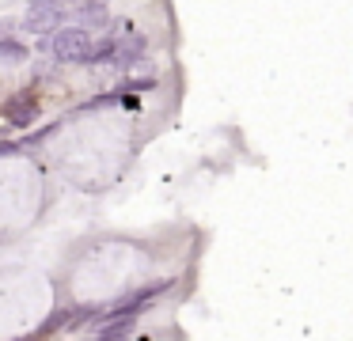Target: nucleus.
Listing matches in <instances>:
<instances>
[{"mask_svg": "<svg viewBox=\"0 0 353 341\" xmlns=\"http://www.w3.org/2000/svg\"><path fill=\"white\" fill-rule=\"evenodd\" d=\"M171 288V280H156V285H145V288H133V292H125V296H118L114 300V307L107 311L110 318H137L145 307H152L156 300H160L163 292Z\"/></svg>", "mask_w": 353, "mask_h": 341, "instance_id": "7ed1b4c3", "label": "nucleus"}, {"mask_svg": "<svg viewBox=\"0 0 353 341\" xmlns=\"http://www.w3.org/2000/svg\"><path fill=\"white\" fill-rule=\"evenodd\" d=\"M0 34H8V27H4V23H0Z\"/></svg>", "mask_w": 353, "mask_h": 341, "instance_id": "4468645a", "label": "nucleus"}, {"mask_svg": "<svg viewBox=\"0 0 353 341\" xmlns=\"http://www.w3.org/2000/svg\"><path fill=\"white\" fill-rule=\"evenodd\" d=\"M27 57H31V53H27V45L19 42V38L0 34V65H23Z\"/></svg>", "mask_w": 353, "mask_h": 341, "instance_id": "6e6552de", "label": "nucleus"}, {"mask_svg": "<svg viewBox=\"0 0 353 341\" xmlns=\"http://www.w3.org/2000/svg\"><path fill=\"white\" fill-rule=\"evenodd\" d=\"M152 87H156V76H141V80H122V87H118V91L137 95V91H152Z\"/></svg>", "mask_w": 353, "mask_h": 341, "instance_id": "9d476101", "label": "nucleus"}, {"mask_svg": "<svg viewBox=\"0 0 353 341\" xmlns=\"http://www.w3.org/2000/svg\"><path fill=\"white\" fill-rule=\"evenodd\" d=\"M65 19H69L65 4H46V8H31V12L19 19V27H23L27 34H54V30L65 27Z\"/></svg>", "mask_w": 353, "mask_h": 341, "instance_id": "20e7f679", "label": "nucleus"}, {"mask_svg": "<svg viewBox=\"0 0 353 341\" xmlns=\"http://www.w3.org/2000/svg\"><path fill=\"white\" fill-rule=\"evenodd\" d=\"M31 8H46V4H65V0H27Z\"/></svg>", "mask_w": 353, "mask_h": 341, "instance_id": "f8f14e48", "label": "nucleus"}, {"mask_svg": "<svg viewBox=\"0 0 353 341\" xmlns=\"http://www.w3.org/2000/svg\"><path fill=\"white\" fill-rule=\"evenodd\" d=\"M130 333H133V318H110V322L95 333V341H130Z\"/></svg>", "mask_w": 353, "mask_h": 341, "instance_id": "1a4fd4ad", "label": "nucleus"}, {"mask_svg": "<svg viewBox=\"0 0 353 341\" xmlns=\"http://www.w3.org/2000/svg\"><path fill=\"white\" fill-rule=\"evenodd\" d=\"M114 50H118V38H114V34H99V38H92V45H88V57H84V65H110V57H114Z\"/></svg>", "mask_w": 353, "mask_h": 341, "instance_id": "0eeeda50", "label": "nucleus"}, {"mask_svg": "<svg viewBox=\"0 0 353 341\" xmlns=\"http://www.w3.org/2000/svg\"><path fill=\"white\" fill-rule=\"evenodd\" d=\"M88 45H92V30L69 27V23H65L61 30H54V38H50V53H54L61 65H84Z\"/></svg>", "mask_w": 353, "mask_h": 341, "instance_id": "f257e3e1", "label": "nucleus"}, {"mask_svg": "<svg viewBox=\"0 0 353 341\" xmlns=\"http://www.w3.org/2000/svg\"><path fill=\"white\" fill-rule=\"evenodd\" d=\"M16 341H42V333H27V338H16Z\"/></svg>", "mask_w": 353, "mask_h": 341, "instance_id": "ddd939ff", "label": "nucleus"}, {"mask_svg": "<svg viewBox=\"0 0 353 341\" xmlns=\"http://www.w3.org/2000/svg\"><path fill=\"white\" fill-rule=\"evenodd\" d=\"M145 50H148V38L141 34V30H130L125 38H118V50H114V57H110V65H118V68L130 72L133 65L145 61Z\"/></svg>", "mask_w": 353, "mask_h": 341, "instance_id": "39448f33", "label": "nucleus"}, {"mask_svg": "<svg viewBox=\"0 0 353 341\" xmlns=\"http://www.w3.org/2000/svg\"><path fill=\"white\" fill-rule=\"evenodd\" d=\"M42 103L39 95H34V87H23V91H12L8 99H4V106H0V118L8 121L12 129H31L34 118H39Z\"/></svg>", "mask_w": 353, "mask_h": 341, "instance_id": "f03ea898", "label": "nucleus"}, {"mask_svg": "<svg viewBox=\"0 0 353 341\" xmlns=\"http://www.w3.org/2000/svg\"><path fill=\"white\" fill-rule=\"evenodd\" d=\"M12 152H19L16 144H12V141H0V156H12Z\"/></svg>", "mask_w": 353, "mask_h": 341, "instance_id": "9b49d317", "label": "nucleus"}, {"mask_svg": "<svg viewBox=\"0 0 353 341\" xmlns=\"http://www.w3.org/2000/svg\"><path fill=\"white\" fill-rule=\"evenodd\" d=\"M77 19H80V27H88V30H107V23H110V12H107V0H84V4H77Z\"/></svg>", "mask_w": 353, "mask_h": 341, "instance_id": "423d86ee", "label": "nucleus"}]
</instances>
